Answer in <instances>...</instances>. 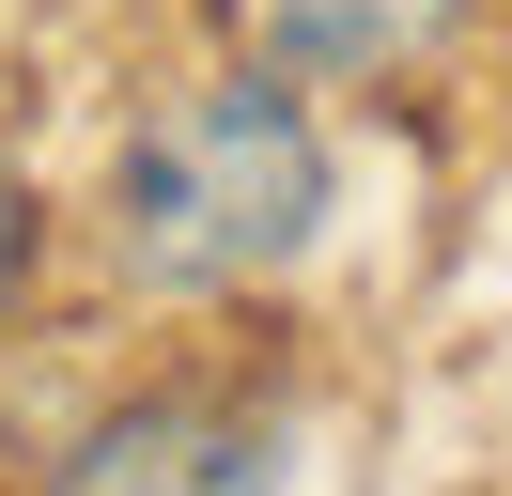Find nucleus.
Instances as JSON below:
<instances>
[{
  "instance_id": "20e7f679",
  "label": "nucleus",
  "mask_w": 512,
  "mask_h": 496,
  "mask_svg": "<svg viewBox=\"0 0 512 496\" xmlns=\"http://www.w3.org/2000/svg\"><path fill=\"white\" fill-rule=\"evenodd\" d=\"M16 264H32V202L0 186V295H16Z\"/></svg>"
},
{
  "instance_id": "7ed1b4c3",
  "label": "nucleus",
  "mask_w": 512,
  "mask_h": 496,
  "mask_svg": "<svg viewBox=\"0 0 512 496\" xmlns=\"http://www.w3.org/2000/svg\"><path fill=\"white\" fill-rule=\"evenodd\" d=\"M450 16H466V0H264V62L311 78V93H373V78H404V62H435Z\"/></svg>"
},
{
  "instance_id": "f03ea898",
  "label": "nucleus",
  "mask_w": 512,
  "mask_h": 496,
  "mask_svg": "<svg viewBox=\"0 0 512 496\" xmlns=\"http://www.w3.org/2000/svg\"><path fill=\"white\" fill-rule=\"evenodd\" d=\"M280 481H295V434L249 388H125L47 465V496H280Z\"/></svg>"
},
{
  "instance_id": "f257e3e1",
  "label": "nucleus",
  "mask_w": 512,
  "mask_h": 496,
  "mask_svg": "<svg viewBox=\"0 0 512 496\" xmlns=\"http://www.w3.org/2000/svg\"><path fill=\"white\" fill-rule=\"evenodd\" d=\"M311 233H326V124H311V78L280 62L156 93L109 155V264L140 295H249Z\"/></svg>"
}]
</instances>
